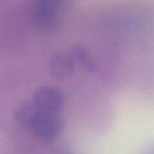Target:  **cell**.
<instances>
[{"instance_id":"1","label":"cell","mask_w":154,"mask_h":154,"mask_svg":"<svg viewBox=\"0 0 154 154\" xmlns=\"http://www.w3.org/2000/svg\"><path fill=\"white\" fill-rule=\"evenodd\" d=\"M60 99L53 93L41 94L36 101L19 113V120L42 141L55 140L61 129Z\"/></svg>"}]
</instances>
